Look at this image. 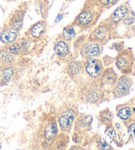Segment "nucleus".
<instances>
[{
	"mask_svg": "<svg viewBox=\"0 0 135 150\" xmlns=\"http://www.w3.org/2000/svg\"><path fill=\"white\" fill-rule=\"evenodd\" d=\"M77 113L73 108L65 109L60 115L58 119L59 126L63 132L71 130L72 125L76 118Z\"/></svg>",
	"mask_w": 135,
	"mask_h": 150,
	"instance_id": "3",
	"label": "nucleus"
},
{
	"mask_svg": "<svg viewBox=\"0 0 135 150\" xmlns=\"http://www.w3.org/2000/svg\"><path fill=\"white\" fill-rule=\"evenodd\" d=\"M82 64L80 62L78 61H72L70 62L67 66V71L70 75V76L74 77L79 74L81 69Z\"/></svg>",
	"mask_w": 135,
	"mask_h": 150,
	"instance_id": "18",
	"label": "nucleus"
},
{
	"mask_svg": "<svg viewBox=\"0 0 135 150\" xmlns=\"http://www.w3.org/2000/svg\"><path fill=\"white\" fill-rule=\"evenodd\" d=\"M69 1H75V0H69Z\"/></svg>",
	"mask_w": 135,
	"mask_h": 150,
	"instance_id": "29",
	"label": "nucleus"
},
{
	"mask_svg": "<svg viewBox=\"0 0 135 150\" xmlns=\"http://www.w3.org/2000/svg\"><path fill=\"white\" fill-rule=\"evenodd\" d=\"M118 0H100L101 4L104 6H112L114 4H115Z\"/></svg>",
	"mask_w": 135,
	"mask_h": 150,
	"instance_id": "25",
	"label": "nucleus"
},
{
	"mask_svg": "<svg viewBox=\"0 0 135 150\" xmlns=\"http://www.w3.org/2000/svg\"><path fill=\"white\" fill-rule=\"evenodd\" d=\"M58 128L56 122H51L46 126L44 131V136L47 140H51L58 135Z\"/></svg>",
	"mask_w": 135,
	"mask_h": 150,
	"instance_id": "14",
	"label": "nucleus"
},
{
	"mask_svg": "<svg viewBox=\"0 0 135 150\" xmlns=\"http://www.w3.org/2000/svg\"><path fill=\"white\" fill-rule=\"evenodd\" d=\"M23 15L24 13L20 10L15 13L9 22V26L11 29L15 30V31H19L20 29L22 24Z\"/></svg>",
	"mask_w": 135,
	"mask_h": 150,
	"instance_id": "15",
	"label": "nucleus"
},
{
	"mask_svg": "<svg viewBox=\"0 0 135 150\" xmlns=\"http://www.w3.org/2000/svg\"><path fill=\"white\" fill-rule=\"evenodd\" d=\"M132 29H133V30L135 32V25H134V27H133V28H132Z\"/></svg>",
	"mask_w": 135,
	"mask_h": 150,
	"instance_id": "27",
	"label": "nucleus"
},
{
	"mask_svg": "<svg viewBox=\"0 0 135 150\" xmlns=\"http://www.w3.org/2000/svg\"><path fill=\"white\" fill-rule=\"evenodd\" d=\"M46 32V24L44 21H38L32 25L30 28V37L34 39H38L45 34Z\"/></svg>",
	"mask_w": 135,
	"mask_h": 150,
	"instance_id": "10",
	"label": "nucleus"
},
{
	"mask_svg": "<svg viewBox=\"0 0 135 150\" xmlns=\"http://www.w3.org/2000/svg\"><path fill=\"white\" fill-rule=\"evenodd\" d=\"M92 121V116L90 115L81 116L77 119V126L81 128L82 130H85L91 125Z\"/></svg>",
	"mask_w": 135,
	"mask_h": 150,
	"instance_id": "17",
	"label": "nucleus"
},
{
	"mask_svg": "<svg viewBox=\"0 0 135 150\" xmlns=\"http://www.w3.org/2000/svg\"><path fill=\"white\" fill-rule=\"evenodd\" d=\"M17 38V33L15 30L10 28H6L1 32L0 35V40L1 42L6 45H9L14 42Z\"/></svg>",
	"mask_w": 135,
	"mask_h": 150,
	"instance_id": "12",
	"label": "nucleus"
},
{
	"mask_svg": "<svg viewBox=\"0 0 135 150\" xmlns=\"http://www.w3.org/2000/svg\"><path fill=\"white\" fill-rule=\"evenodd\" d=\"M62 37L63 40H66L67 42H70L74 39L76 37V32L74 27L72 26H68L64 28V29L62 32Z\"/></svg>",
	"mask_w": 135,
	"mask_h": 150,
	"instance_id": "19",
	"label": "nucleus"
},
{
	"mask_svg": "<svg viewBox=\"0 0 135 150\" xmlns=\"http://www.w3.org/2000/svg\"><path fill=\"white\" fill-rule=\"evenodd\" d=\"M127 13H128V8L126 6L122 5V6L118 7L113 13L111 14L110 17V21L113 23H118L121 21L123 20Z\"/></svg>",
	"mask_w": 135,
	"mask_h": 150,
	"instance_id": "13",
	"label": "nucleus"
},
{
	"mask_svg": "<svg viewBox=\"0 0 135 150\" xmlns=\"http://www.w3.org/2000/svg\"><path fill=\"white\" fill-rule=\"evenodd\" d=\"M70 51L69 45L63 39L58 40L54 45V52L57 56L60 58H65L68 55Z\"/></svg>",
	"mask_w": 135,
	"mask_h": 150,
	"instance_id": "11",
	"label": "nucleus"
},
{
	"mask_svg": "<svg viewBox=\"0 0 135 150\" xmlns=\"http://www.w3.org/2000/svg\"><path fill=\"white\" fill-rule=\"evenodd\" d=\"M95 15L92 10L84 9L78 15L75 23L80 27H87L94 22Z\"/></svg>",
	"mask_w": 135,
	"mask_h": 150,
	"instance_id": "8",
	"label": "nucleus"
},
{
	"mask_svg": "<svg viewBox=\"0 0 135 150\" xmlns=\"http://www.w3.org/2000/svg\"><path fill=\"white\" fill-rule=\"evenodd\" d=\"M84 68L88 76L94 79L99 78L104 71L102 62L96 58L87 59L84 63Z\"/></svg>",
	"mask_w": 135,
	"mask_h": 150,
	"instance_id": "2",
	"label": "nucleus"
},
{
	"mask_svg": "<svg viewBox=\"0 0 135 150\" xmlns=\"http://www.w3.org/2000/svg\"><path fill=\"white\" fill-rule=\"evenodd\" d=\"M113 115L110 110L108 109L103 110L101 111L99 115V120L101 122L103 125H108L110 124L112 121Z\"/></svg>",
	"mask_w": 135,
	"mask_h": 150,
	"instance_id": "20",
	"label": "nucleus"
},
{
	"mask_svg": "<svg viewBox=\"0 0 135 150\" xmlns=\"http://www.w3.org/2000/svg\"><path fill=\"white\" fill-rule=\"evenodd\" d=\"M133 112H134V115H135V108H133Z\"/></svg>",
	"mask_w": 135,
	"mask_h": 150,
	"instance_id": "28",
	"label": "nucleus"
},
{
	"mask_svg": "<svg viewBox=\"0 0 135 150\" xmlns=\"http://www.w3.org/2000/svg\"><path fill=\"white\" fill-rule=\"evenodd\" d=\"M132 63H133V57L129 51H124L119 54L115 59L117 67L123 73H127L130 71Z\"/></svg>",
	"mask_w": 135,
	"mask_h": 150,
	"instance_id": "5",
	"label": "nucleus"
},
{
	"mask_svg": "<svg viewBox=\"0 0 135 150\" xmlns=\"http://www.w3.org/2000/svg\"><path fill=\"white\" fill-rule=\"evenodd\" d=\"M117 116L122 120H127L131 116V111L127 107H122L117 111Z\"/></svg>",
	"mask_w": 135,
	"mask_h": 150,
	"instance_id": "21",
	"label": "nucleus"
},
{
	"mask_svg": "<svg viewBox=\"0 0 135 150\" xmlns=\"http://www.w3.org/2000/svg\"><path fill=\"white\" fill-rule=\"evenodd\" d=\"M131 85V81L129 77L123 76L117 80L114 86V94L119 97L124 96L129 93V89Z\"/></svg>",
	"mask_w": 135,
	"mask_h": 150,
	"instance_id": "6",
	"label": "nucleus"
},
{
	"mask_svg": "<svg viewBox=\"0 0 135 150\" xmlns=\"http://www.w3.org/2000/svg\"><path fill=\"white\" fill-rule=\"evenodd\" d=\"M14 61V55L10 53L7 48H0V68L11 66Z\"/></svg>",
	"mask_w": 135,
	"mask_h": 150,
	"instance_id": "9",
	"label": "nucleus"
},
{
	"mask_svg": "<svg viewBox=\"0 0 135 150\" xmlns=\"http://www.w3.org/2000/svg\"><path fill=\"white\" fill-rule=\"evenodd\" d=\"M109 33H110V28L108 25L106 23L101 24L93 30L90 35V40L98 42L105 41L108 37Z\"/></svg>",
	"mask_w": 135,
	"mask_h": 150,
	"instance_id": "7",
	"label": "nucleus"
},
{
	"mask_svg": "<svg viewBox=\"0 0 135 150\" xmlns=\"http://www.w3.org/2000/svg\"><path fill=\"white\" fill-rule=\"evenodd\" d=\"M100 88L106 93L110 92L117 80V75L111 68L105 69L100 76Z\"/></svg>",
	"mask_w": 135,
	"mask_h": 150,
	"instance_id": "1",
	"label": "nucleus"
},
{
	"mask_svg": "<svg viewBox=\"0 0 135 150\" xmlns=\"http://www.w3.org/2000/svg\"><path fill=\"white\" fill-rule=\"evenodd\" d=\"M80 53L86 59L96 58V57L100 56L102 53L100 44L96 41L90 40L89 42L84 44L82 46Z\"/></svg>",
	"mask_w": 135,
	"mask_h": 150,
	"instance_id": "4",
	"label": "nucleus"
},
{
	"mask_svg": "<svg viewBox=\"0 0 135 150\" xmlns=\"http://www.w3.org/2000/svg\"><path fill=\"white\" fill-rule=\"evenodd\" d=\"M14 74V69L12 66H9L2 68L0 72V82L1 83H6L12 78Z\"/></svg>",
	"mask_w": 135,
	"mask_h": 150,
	"instance_id": "16",
	"label": "nucleus"
},
{
	"mask_svg": "<svg viewBox=\"0 0 135 150\" xmlns=\"http://www.w3.org/2000/svg\"><path fill=\"white\" fill-rule=\"evenodd\" d=\"M7 49L10 53L13 54V55H17V54H19L20 52V44L18 42H15V41L14 42L9 45Z\"/></svg>",
	"mask_w": 135,
	"mask_h": 150,
	"instance_id": "22",
	"label": "nucleus"
},
{
	"mask_svg": "<svg viewBox=\"0 0 135 150\" xmlns=\"http://www.w3.org/2000/svg\"><path fill=\"white\" fill-rule=\"evenodd\" d=\"M129 131L133 133L134 136H135V123L132 124L129 127Z\"/></svg>",
	"mask_w": 135,
	"mask_h": 150,
	"instance_id": "26",
	"label": "nucleus"
},
{
	"mask_svg": "<svg viewBox=\"0 0 135 150\" xmlns=\"http://www.w3.org/2000/svg\"><path fill=\"white\" fill-rule=\"evenodd\" d=\"M135 22V17L132 15H127L123 19V23L126 25H131Z\"/></svg>",
	"mask_w": 135,
	"mask_h": 150,
	"instance_id": "24",
	"label": "nucleus"
},
{
	"mask_svg": "<svg viewBox=\"0 0 135 150\" xmlns=\"http://www.w3.org/2000/svg\"><path fill=\"white\" fill-rule=\"evenodd\" d=\"M19 44L20 46V52H27L29 49L30 46V40L27 39V38H23L19 42Z\"/></svg>",
	"mask_w": 135,
	"mask_h": 150,
	"instance_id": "23",
	"label": "nucleus"
}]
</instances>
